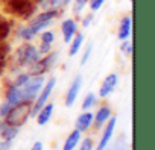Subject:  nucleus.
Segmentation results:
<instances>
[{"mask_svg": "<svg viewBox=\"0 0 155 150\" xmlns=\"http://www.w3.org/2000/svg\"><path fill=\"white\" fill-rule=\"evenodd\" d=\"M46 84L44 76H31L29 81L26 84H23L21 87H12L9 85V88L5 93V99L9 103H18V102H32L40 90L43 88V85Z\"/></svg>", "mask_w": 155, "mask_h": 150, "instance_id": "nucleus-1", "label": "nucleus"}, {"mask_svg": "<svg viewBox=\"0 0 155 150\" xmlns=\"http://www.w3.org/2000/svg\"><path fill=\"white\" fill-rule=\"evenodd\" d=\"M32 111V102H18L11 106L8 114L3 117V123L15 127H21L31 117Z\"/></svg>", "mask_w": 155, "mask_h": 150, "instance_id": "nucleus-2", "label": "nucleus"}, {"mask_svg": "<svg viewBox=\"0 0 155 150\" xmlns=\"http://www.w3.org/2000/svg\"><path fill=\"white\" fill-rule=\"evenodd\" d=\"M40 52L34 44H23L15 52V62L21 67H31L40 59Z\"/></svg>", "mask_w": 155, "mask_h": 150, "instance_id": "nucleus-3", "label": "nucleus"}, {"mask_svg": "<svg viewBox=\"0 0 155 150\" xmlns=\"http://www.w3.org/2000/svg\"><path fill=\"white\" fill-rule=\"evenodd\" d=\"M58 58H59V53L58 52H49L44 58H40L35 64L31 65L29 74H31V76H43L44 73H47L56 64Z\"/></svg>", "mask_w": 155, "mask_h": 150, "instance_id": "nucleus-4", "label": "nucleus"}, {"mask_svg": "<svg viewBox=\"0 0 155 150\" xmlns=\"http://www.w3.org/2000/svg\"><path fill=\"white\" fill-rule=\"evenodd\" d=\"M56 15H58V11H56V9H46L44 12H41L40 15H37V17H34V18L31 20L29 27H31L35 34H38V32L44 30L47 26H50V23L55 20Z\"/></svg>", "mask_w": 155, "mask_h": 150, "instance_id": "nucleus-5", "label": "nucleus"}, {"mask_svg": "<svg viewBox=\"0 0 155 150\" xmlns=\"http://www.w3.org/2000/svg\"><path fill=\"white\" fill-rule=\"evenodd\" d=\"M53 88H55V79L52 78V79H49L44 85H43V88L40 90L41 93L38 94V97H37V100H35V103L32 105V111H31V117H35L37 115V112L47 103V100H49V97H50V94H52V91H53Z\"/></svg>", "mask_w": 155, "mask_h": 150, "instance_id": "nucleus-6", "label": "nucleus"}, {"mask_svg": "<svg viewBox=\"0 0 155 150\" xmlns=\"http://www.w3.org/2000/svg\"><path fill=\"white\" fill-rule=\"evenodd\" d=\"M9 9L20 17H29L34 11L35 6L31 0H11L9 2Z\"/></svg>", "mask_w": 155, "mask_h": 150, "instance_id": "nucleus-7", "label": "nucleus"}, {"mask_svg": "<svg viewBox=\"0 0 155 150\" xmlns=\"http://www.w3.org/2000/svg\"><path fill=\"white\" fill-rule=\"evenodd\" d=\"M116 123H117L116 117L111 115L110 120L105 123V130H104L102 138H101V141H99V144H97V147L94 150H107V147H108V144H110V141L113 138V133H114V129H116Z\"/></svg>", "mask_w": 155, "mask_h": 150, "instance_id": "nucleus-8", "label": "nucleus"}, {"mask_svg": "<svg viewBox=\"0 0 155 150\" xmlns=\"http://www.w3.org/2000/svg\"><path fill=\"white\" fill-rule=\"evenodd\" d=\"M82 76L81 74H78V76L73 79V82H71V85H70V88H68V91H67V96H65V106L67 108H71L73 106V103L76 102V99H78V94H79V91H81V88H82Z\"/></svg>", "mask_w": 155, "mask_h": 150, "instance_id": "nucleus-9", "label": "nucleus"}, {"mask_svg": "<svg viewBox=\"0 0 155 150\" xmlns=\"http://www.w3.org/2000/svg\"><path fill=\"white\" fill-rule=\"evenodd\" d=\"M117 84H119V76H117V74H116V73L108 74V76L104 79L101 88H99V97H101V99L108 97V96L114 91V88L117 87Z\"/></svg>", "mask_w": 155, "mask_h": 150, "instance_id": "nucleus-10", "label": "nucleus"}, {"mask_svg": "<svg viewBox=\"0 0 155 150\" xmlns=\"http://www.w3.org/2000/svg\"><path fill=\"white\" fill-rule=\"evenodd\" d=\"M76 29H78V24H76V21L73 20V18H67V20H64L62 21V24H61V32H62V37H64V43H70L71 41V38L74 37V34H76Z\"/></svg>", "mask_w": 155, "mask_h": 150, "instance_id": "nucleus-11", "label": "nucleus"}, {"mask_svg": "<svg viewBox=\"0 0 155 150\" xmlns=\"http://www.w3.org/2000/svg\"><path fill=\"white\" fill-rule=\"evenodd\" d=\"M93 112H90V111H84L79 117L76 118V123H74V126H76V129L79 130L81 133L82 132H85V130H88V127L91 126V123H93Z\"/></svg>", "mask_w": 155, "mask_h": 150, "instance_id": "nucleus-12", "label": "nucleus"}, {"mask_svg": "<svg viewBox=\"0 0 155 150\" xmlns=\"http://www.w3.org/2000/svg\"><path fill=\"white\" fill-rule=\"evenodd\" d=\"M52 114H53V103H46L38 112H37V123L40 126H46L50 118H52Z\"/></svg>", "mask_w": 155, "mask_h": 150, "instance_id": "nucleus-13", "label": "nucleus"}, {"mask_svg": "<svg viewBox=\"0 0 155 150\" xmlns=\"http://www.w3.org/2000/svg\"><path fill=\"white\" fill-rule=\"evenodd\" d=\"M110 117H111V109L108 108V106H101L99 109H97V112L93 115V121H94V126L99 129V127H102L108 120H110Z\"/></svg>", "mask_w": 155, "mask_h": 150, "instance_id": "nucleus-14", "label": "nucleus"}, {"mask_svg": "<svg viewBox=\"0 0 155 150\" xmlns=\"http://www.w3.org/2000/svg\"><path fill=\"white\" fill-rule=\"evenodd\" d=\"M131 27H132V18L129 15L123 17L122 21H120V26H119V32H117L119 40H122V41L128 40L129 35H131Z\"/></svg>", "mask_w": 155, "mask_h": 150, "instance_id": "nucleus-15", "label": "nucleus"}, {"mask_svg": "<svg viewBox=\"0 0 155 150\" xmlns=\"http://www.w3.org/2000/svg\"><path fill=\"white\" fill-rule=\"evenodd\" d=\"M18 127L15 126H9L6 123H0V138L3 141H12L17 135H18Z\"/></svg>", "mask_w": 155, "mask_h": 150, "instance_id": "nucleus-16", "label": "nucleus"}, {"mask_svg": "<svg viewBox=\"0 0 155 150\" xmlns=\"http://www.w3.org/2000/svg\"><path fill=\"white\" fill-rule=\"evenodd\" d=\"M82 139V135L81 132L74 129L73 132H70V135L67 136V139L64 141V145H62V150H74V147L79 144V141Z\"/></svg>", "mask_w": 155, "mask_h": 150, "instance_id": "nucleus-17", "label": "nucleus"}, {"mask_svg": "<svg viewBox=\"0 0 155 150\" xmlns=\"http://www.w3.org/2000/svg\"><path fill=\"white\" fill-rule=\"evenodd\" d=\"M71 0H40V5L46 9H61L64 6H67Z\"/></svg>", "mask_w": 155, "mask_h": 150, "instance_id": "nucleus-18", "label": "nucleus"}, {"mask_svg": "<svg viewBox=\"0 0 155 150\" xmlns=\"http://www.w3.org/2000/svg\"><path fill=\"white\" fill-rule=\"evenodd\" d=\"M82 43H84V35H82V34H74V37H73L71 41H70V50H68V55H70V56H74L78 52L81 50Z\"/></svg>", "mask_w": 155, "mask_h": 150, "instance_id": "nucleus-19", "label": "nucleus"}, {"mask_svg": "<svg viewBox=\"0 0 155 150\" xmlns=\"http://www.w3.org/2000/svg\"><path fill=\"white\" fill-rule=\"evenodd\" d=\"M35 35H37V34H35L29 26L21 27V29L18 30V38H21V40H25V41H31V40H34Z\"/></svg>", "mask_w": 155, "mask_h": 150, "instance_id": "nucleus-20", "label": "nucleus"}, {"mask_svg": "<svg viewBox=\"0 0 155 150\" xmlns=\"http://www.w3.org/2000/svg\"><path fill=\"white\" fill-rule=\"evenodd\" d=\"M96 102H97V97H96L93 93H88V94L85 96L84 102H82V109H84V111H88L90 108H93V106L96 105Z\"/></svg>", "mask_w": 155, "mask_h": 150, "instance_id": "nucleus-21", "label": "nucleus"}, {"mask_svg": "<svg viewBox=\"0 0 155 150\" xmlns=\"http://www.w3.org/2000/svg\"><path fill=\"white\" fill-rule=\"evenodd\" d=\"M29 78H31L29 73H21V74H18V76L15 78V81H14L11 85H12V87H21L23 84H26V82L29 81Z\"/></svg>", "mask_w": 155, "mask_h": 150, "instance_id": "nucleus-22", "label": "nucleus"}, {"mask_svg": "<svg viewBox=\"0 0 155 150\" xmlns=\"http://www.w3.org/2000/svg\"><path fill=\"white\" fill-rule=\"evenodd\" d=\"M41 41H43L44 44H53V41H55L53 32H50V30L43 32V34H41Z\"/></svg>", "mask_w": 155, "mask_h": 150, "instance_id": "nucleus-23", "label": "nucleus"}, {"mask_svg": "<svg viewBox=\"0 0 155 150\" xmlns=\"http://www.w3.org/2000/svg\"><path fill=\"white\" fill-rule=\"evenodd\" d=\"M79 142H81L79 150H93V147H94V142H93L91 138H85V139H82Z\"/></svg>", "mask_w": 155, "mask_h": 150, "instance_id": "nucleus-24", "label": "nucleus"}, {"mask_svg": "<svg viewBox=\"0 0 155 150\" xmlns=\"http://www.w3.org/2000/svg\"><path fill=\"white\" fill-rule=\"evenodd\" d=\"M91 50H93V44H88L87 49L84 50L82 58H81V65H85V64L88 62V59H90V56H91Z\"/></svg>", "mask_w": 155, "mask_h": 150, "instance_id": "nucleus-25", "label": "nucleus"}, {"mask_svg": "<svg viewBox=\"0 0 155 150\" xmlns=\"http://www.w3.org/2000/svg\"><path fill=\"white\" fill-rule=\"evenodd\" d=\"M87 3H88V0H74V6H73L74 14H79V12L85 8Z\"/></svg>", "mask_w": 155, "mask_h": 150, "instance_id": "nucleus-26", "label": "nucleus"}, {"mask_svg": "<svg viewBox=\"0 0 155 150\" xmlns=\"http://www.w3.org/2000/svg\"><path fill=\"white\" fill-rule=\"evenodd\" d=\"M8 34H9V24L3 18H0V38H5Z\"/></svg>", "mask_w": 155, "mask_h": 150, "instance_id": "nucleus-27", "label": "nucleus"}, {"mask_svg": "<svg viewBox=\"0 0 155 150\" xmlns=\"http://www.w3.org/2000/svg\"><path fill=\"white\" fill-rule=\"evenodd\" d=\"M122 52H123L126 56H131V55H132V43L128 41V40H125L123 44H122Z\"/></svg>", "mask_w": 155, "mask_h": 150, "instance_id": "nucleus-28", "label": "nucleus"}, {"mask_svg": "<svg viewBox=\"0 0 155 150\" xmlns=\"http://www.w3.org/2000/svg\"><path fill=\"white\" fill-rule=\"evenodd\" d=\"M88 2H90V9H91L93 12H96V11H99V9L102 8V5H104L105 0H88Z\"/></svg>", "mask_w": 155, "mask_h": 150, "instance_id": "nucleus-29", "label": "nucleus"}, {"mask_svg": "<svg viewBox=\"0 0 155 150\" xmlns=\"http://www.w3.org/2000/svg\"><path fill=\"white\" fill-rule=\"evenodd\" d=\"M11 106H12V103H9V102H5V103L0 105V118H3L8 114V111L11 109Z\"/></svg>", "mask_w": 155, "mask_h": 150, "instance_id": "nucleus-30", "label": "nucleus"}, {"mask_svg": "<svg viewBox=\"0 0 155 150\" xmlns=\"http://www.w3.org/2000/svg\"><path fill=\"white\" fill-rule=\"evenodd\" d=\"M50 49H52V44H44V43H41V47L38 49V52H40V55H47V53L50 52Z\"/></svg>", "mask_w": 155, "mask_h": 150, "instance_id": "nucleus-31", "label": "nucleus"}, {"mask_svg": "<svg viewBox=\"0 0 155 150\" xmlns=\"http://www.w3.org/2000/svg\"><path fill=\"white\" fill-rule=\"evenodd\" d=\"M31 150H43V142H41V141H37V142L31 147Z\"/></svg>", "mask_w": 155, "mask_h": 150, "instance_id": "nucleus-32", "label": "nucleus"}, {"mask_svg": "<svg viewBox=\"0 0 155 150\" xmlns=\"http://www.w3.org/2000/svg\"><path fill=\"white\" fill-rule=\"evenodd\" d=\"M91 20H93V15H88V17H85V20H84V23H82V26L84 27H87L90 23H91Z\"/></svg>", "mask_w": 155, "mask_h": 150, "instance_id": "nucleus-33", "label": "nucleus"}, {"mask_svg": "<svg viewBox=\"0 0 155 150\" xmlns=\"http://www.w3.org/2000/svg\"><path fill=\"white\" fill-rule=\"evenodd\" d=\"M8 147H11V142H9V144H6V145H3V148H0V150H6Z\"/></svg>", "mask_w": 155, "mask_h": 150, "instance_id": "nucleus-34", "label": "nucleus"}, {"mask_svg": "<svg viewBox=\"0 0 155 150\" xmlns=\"http://www.w3.org/2000/svg\"><path fill=\"white\" fill-rule=\"evenodd\" d=\"M129 2H132V0H129Z\"/></svg>", "mask_w": 155, "mask_h": 150, "instance_id": "nucleus-35", "label": "nucleus"}, {"mask_svg": "<svg viewBox=\"0 0 155 150\" xmlns=\"http://www.w3.org/2000/svg\"><path fill=\"white\" fill-rule=\"evenodd\" d=\"M0 142H2V141H0Z\"/></svg>", "mask_w": 155, "mask_h": 150, "instance_id": "nucleus-36", "label": "nucleus"}]
</instances>
